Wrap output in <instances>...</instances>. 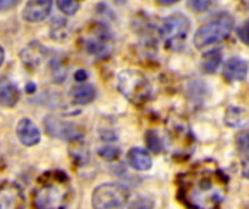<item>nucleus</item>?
Masks as SVG:
<instances>
[{"label": "nucleus", "mask_w": 249, "mask_h": 209, "mask_svg": "<svg viewBox=\"0 0 249 209\" xmlns=\"http://www.w3.org/2000/svg\"><path fill=\"white\" fill-rule=\"evenodd\" d=\"M238 36H239V39H241L244 44L249 45V20L248 22H245V23L238 29Z\"/></svg>", "instance_id": "26"}, {"label": "nucleus", "mask_w": 249, "mask_h": 209, "mask_svg": "<svg viewBox=\"0 0 249 209\" xmlns=\"http://www.w3.org/2000/svg\"><path fill=\"white\" fill-rule=\"evenodd\" d=\"M34 89H35L34 84H29V86H28V92H31V90H34Z\"/></svg>", "instance_id": "33"}, {"label": "nucleus", "mask_w": 249, "mask_h": 209, "mask_svg": "<svg viewBox=\"0 0 249 209\" xmlns=\"http://www.w3.org/2000/svg\"><path fill=\"white\" fill-rule=\"evenodd\" d=\"M222 63V52L220 51H210L207 54H204L203 61H201V68L204 73H214L216 68L219 67V64Z\"/></svg>", "instance_id": "17"}, {"label": "nucleus", "mask_w": 249, "mask_h": 209, "mask_svg": "<svg viewBox=\"0 0 249 209\" xmlns=\"http://www.w3.org/2000/svg\"><path fill=\"white\" fill-rule=\"evenodd\" d=\"M128 209H153V201L150 199V198H144V196H142V198H139V199H136Z\"/></svg>", "instance_id": "24"}, {"label": "nucleus", "mask_w": 249, "mask_h": 209, "mask_svg": "<svg viewBox=\"0 0 249 209\" xmlns=\"http://www.w3.org/2000/svg\"><path fill=\"white\" fill-rule=\"evenodd\" d=\"M190 31V22L182 15H172L162 22L160 35L168 48L179 49L184 47L187 33Z\"/></svg>", "instance_id": "6"}, {"label": "nucleus", "mask_w": 249, "mask_h": 209, "mask_svg": "<svg viewBox=\"0 0 249 209\" xmlns=\"http://www.w3.org/2000/svg\"><path fill=\"white\" fill-rule=\"evenodd\" d=\"M85 48L95 55L104 57L108 55L112 49V35L107 26L95 25L89 29V32L83 38Z\"/></svg>", "instance_id": "7"}, {"label": "nucleus", "mask_w": 249, "mask_h": 209, "mask_svg": "<svg viewBox=\"0 0 249 209\" xmlns=\"http://www.w3.org/2000/svg\"><path fill=\"white\" fill-rule=\"evenodd\" d=\"M19 100V92L15 86L6 84L0 89V105L6 108H12Z\"/></svg>", "instance_id": "16"}, {"label": "nucleus", "mask_w": 249, "mask_h": 209, "mask_svg": "<svg viewBox=\"0 0 249 209\" xmlns=\"http://www.w3.org/2000/svg\"><path fill=\"white\" fill-rule=\"evenodd\" d=\"M3 60H4V49L0 47V65L3 64Z\"/></svg>", "instance_id": "31"}, {"label": "nucleus", "mask_w": 249, "mask_h": 209, "mask_svg": "<svg viewBox=\"0 0 249 209\" xmlns=\"http://www.w3.org/2000/svg\"><path fill=\"white\" fill-rule=\"evenodd\" d=\"M70 97L74 105H88L95 100L96 90L90 84H77L70 90Z\"/></svg>", "instance_id": "14"}, {"label": "nucleus", "mask_w": 249, "mask_h": 209, "mask_svg": "<svg viewBox=\"0 0 249 209\" xmlns=\"http://www.w3.org/2000/svg\"><path fill=\"white\" fill-rule=\"evenodd\" d=\"M18 3V0H0V10H6L13 7Z\"/></svg>", "instance_id": "27"}, {"label": "nucleus", "mask_w": 249, "mask_h": 209, "mask_svg": "<svg viewBox=\"0 0 249 209\" xmlns=\"http://www.w3.org/2000/svg\"><path fill=\"white\" fill-rule=\"evenodd\" d=\"M23 202V192L18 185L0 183V209H22Z\"/></svg>", "instance_id": "9"}, {"label": "nucleus", "mask_w": 249, "mask_h": 209, "mask_svg": "<svg viewBox=\"0 0 249 209\" xmlns=\"http://www.w3.org/2000/svg\"><path fill=\"white\" fill-rule=\"evenodd\" d=\"M53 0H29L23 9V17L28 22H41L51 12Z\"/></svg>", "instance_id": "10"}, {"label": "nucleus", "mask_w": 249, "mask_h": 209, "mask_svg": "<svg viewBox=\"0 0 249 209\" xmlns=\"http://www.w3.org/2000/svg\"><path fill=\"white\" fill-rule=\"evenodd\" d=\"M213 0H188V6L196 12H204L212 6Z\"/></svg>", "instance_id": "23"}, {"label": "nucleus", "mask_w": 249, "mask_h": 209, "mask_svg": "<svg viewBox=\"0 0 249 209\" xmlns=\"http://www.w3.org/2000/svg\"><path fill=\"white\" fill-rule=\"evenodd\" d=\"M146 143H147L149 150H152L155 153H159L160 148H162L160 147V140H159V137H158V134L155 131H149L146 134Z\"/></svg>", "instance_id": "22"}, {"label": "nucleus", "mask_w": 249, "mask_h": 209, "mask_svg": "<svg viewBox=\"0 0 249 209\" xmlns=\"http://www.w3.org/2000/svg\"><path fill=\"white\" fill-rule=\"evenodd\" d=\"M53 25L58 26V29H57V31H51V36H53V39H57V41L64 39V38H66V35H67L66 20H63V19H54V23H53Z\"/></svg>", "instance_id": "21"}, {"label": "nucleus", "mask_w": 249, "mask_h": 209, "mask_svg": "<svg viewBox=\"0 0 249 209\" xmlns=\"http://www.w3.org/2000/svg\"><path fill=\"white\" fill-rule=\"evenodd\" d=\"M114 1H115L117 4H123V3H125L127 0H114Z\"/></svg>", "instance_id": "32"}, {"label": "nucleus", "mask_w": 249, "mask_h": 209, "mask_svg": "<svg viewBox=\"0 0 249 209\" xmlns=\"http://www.w3.org/2000/svg\"><path fill=\"white\" fill-rule=\"evenodd\" d=\"M241 121H242V111L235 106L229 108V111L226 112V124L231 127H236L241 124Z\"/></svg>", "instance_id": "20"}, {"label": "nucleus", "mask_w": 249, "mask_h": 209, "mask_svg": "<svg viewBox=\"0 0 249 209\" xmlns=\"http://www.w3.org/2000/svg\"><path fill=\"white\" fill-rule=\"evenodd\" d=\"M16 135H18L19 141L26 147L36 145L41 140L39 129L31 119H26V118L19 121V124L16 127Z\"/></svg>", "instance_id": "11"}, {"label": "nucleus", "mask_w": 249, "mask_h": 209, "mask_svg": "<svg viewBox=\"0 0 249 209\" xmlns=\"http://www.w3.org/2000/svg\"><path fill=\"white\" fill-rule=\"evenodd\" d=\"M158 3H160V4H165V6H168V4H174V3H177L178 0H156Z\"/></svg>", "instance_id": "29"}, {"label": "nucleus", "mask_w": 249, "mask_h": 209, "mask_svg": "<svg viewBox=\"0 0 249 209\" xmlns=\"http://www.w3.org/2000/svg\"><path fill=\"white\" fill-rule=\"evenodd\" d=\"M44 124H45V131L51 137L61 138L66 141H79L83 137V131L71 122H66V121L50 116L45 119Z\"/></svg>", "instance_id": "8"}, {"label": "nucleus", "mask_w": 249, "mask_h": 209, "mask_svg": "<svg viewBox=\"0 0 249 209\" xmlns=\"http://www.w3.org/2000/svg\"><path fill=\"white\" fill-rule=\"evenodd\" d=\"M248 70L249 67L247 61H244L242 58L233 57V58L226 61V64L223 67V76L229 81H241V80L247 79Z\"/></svg>", "instance_id": "12"}, {"label": "nucleus", "mask_w": 249, "mask_h": 209, "mask_svg": "<svg viewBox=\"0 0 249 209\" xmlns=\"http://www.w3.org/2000/svg\"><path fill=\"white\" fill-rule=\"evenodd\" d=\"M80 77H82V79H85V77H86V73H85V71H79V73L76 74V80H79Z\"/></svg>", "instance_id": "30"}, {"label": "nucleus", "mask_w": 249, "mask_h": 209, "mask_svg": "<svg viewBox=\"0 0 249 209\" xmlns=\"http://www.w3.org/2000/svg\"><path fill=\"white\" fill-rule=\"evenodd\" d=\"M118 90L134 105H143L150 99L152 86L146 76L137 70H123L117 77Z\"/></svg>", "instance_id": "4"}, {"label": "nucleus", "mask_w": 249, "mask_h": 209, "mask_svg": "<svg viewBox=\"0 0 249 209\" xmlns=\"http://www.w3.org/2000/svg\"><path fill=\"white\" fill-rule=\"evenodd\" d=\"M57 6L58 9L64 13V15H74L79 7H80V1L79 0H57Z\"/></svg>", "instance_id": "19"}, {"label": "nucleus", "mask_w": 249, "mask_h": 209, "mask_svg": "<svg viewBox=\"0 0 249 209\" xmlns=\"http://www.w3.org/2000/svg\"><path fill=\"white\" fill-rule=\"evenodd\" d=\"M20 57L26 65H36L44 57V48L38 42H32L20 52Z\"/></svg>", "instance_id": "15"}, {"label": "nucleus", "mask_w": 249, "mask_h": 209, "mask_svg": "<svg viewBox=\"0 0 249 209\" xmlns=\"http://www.w3.org/2000/svg\"><path fill=\"white\" fill-rule=\"evenodd\" d=\"M128 164L139 172H146L152 167V157L147 151L142 148H131L127 154Z\"/></svg>", "instance_id": "13"}, {"label": "nucleus", "mask_w": 249, "mask_h": 209, "mask_svg": "<svg viewBox=\"0 0 249 209\" xmlns=\"http://www.w3.org/2000/svg\"><path fill=\"white\" fill-rule=\"evenodd\" d=\"M236 147L244 160L249 159V131H241L236 135Z\"/></svg>", "instance_id": "18"}, {"label": "nucleus", "mask_w": 249, "mask_h": 209, "mask_svg": "<svg viewBox=\"0 0 249 209\" xmlns=\"http://www.w3.org/2000/svg\"><path fill=\"white\" fill-rule=\"evenodd\" d=\"M99 154L102 159L108 160V161H112V160H117L118 156H120V151L118 148H114V147H104L99 150Z\"/></svg>", "instance_id": "25"}, {"label": "nucleus", "mask_w": 249, "mask_h": 209, "mask_svg": "<svg viewBox=\"0 0 249 209\" xmlns=\"http://www.w3.org/2000/svg\"><path fill=\"white\" fill-rule=\"evenodd\" d=\"M242 175L245 179H249V159L244 160V164H242Z\"/></svg>", "instance_id": "28"}, {"label": "nucleus", "mask_w": 249, "mask_h": 209, "mask_svg": "<svg viewBox=\"0 0 249 209\" xmlns=\"http://www.w3.org/2000/svg\"><path fill=\"white\" fill-rule=\"evenodd\" d=\"M130 192L117 183H105L95 189L92 195L93 209H128Z\"/></svg>", "instance_id": "5"}, {"label": "nucleus", "mask_w": 249, "mask_h": 209, "mask_svg": "<svg viewBox=\"0 0 249 209\" xmlns=\"http://www.w3.org/2000/svg\"><path fill=\"white\" fill-rule=\"evenodd\" d=\"M70 201V180L63 172L44 173L34 193L36 209H64Z\"/></svg>", "instance_id": "2"}, {"label": "nucleus", "mask_w": 249, "mask_h": 209, "mask_svg": "<svg viewBox=\"0 0 249 209\" xmlns=\"http://www.w3.org/2000/svg\"><path fill=\"white\" fill-rule=\"evenodd\" d=\"M228 186V176L214 163L201 161L181 177L179 196L191 209H217Z\"/></svg>", "instance_id": "1"}, {"label": "nucleus", "mask_w": 249, "mask_h": 209, "mask_svg": "<svg viewBox=\"0 0 249 209\" xmlns=\"http://www.w3.org/2000/svg\"><path fill=\"white\" fill-rule=\"evenodd\" d=\"M233 25H235L233 17L226 12H222V13L213 16L196 32V35H194L196 48L203 49L209 45L223 41L225 38H228L231 35Z\"/></svg>", "instance_id": "3"}]
</instances>
